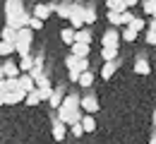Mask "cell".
Segmentation results:
<instances>
[{
  "label": "cell",
  "instance_id": "38",
  "mask_svg": "<svg viewBox=\"0 0 156 144\" xmlns=\"http://www.w3.org/2000/svg\"><path fill=\"white\" fill-rule=\"evenodd\" d=\"M0 31H2V29H0Z\"/></svg>",
  "mask_w": 156,
  "mask_h": 144
},
{
  "label": "cell",
  "instance_id": "28",
  "mask_svg": "<svg viewBox=\"0 0 156 144\" xmlns=\"http://www.w3.org/2000/svg\"><path fill=\"white\" fill-rule=\"evenodd\" d=\"M144 12L147 15H151V17H156V0H144Z\"/></svg>",
  "mask_w": 156,
  "mask_h": 144
},
{
  "label": "cell",
  "instance_id": "14",
  "mask_svg": "<svg viewBox=\"0 0 156 144\" xmlns=\"http://www.w3.org/2000/svg\"><path fill=\"white\" fill-rule=\"evenodd\" d=\"M65 135H67V125H62L60 120H55V123H53V139H55V142H62Z\"/></svg>",
  "mask_w": 156,
  "mask_h": 144
},
{
  "label": "cell",
  "instance_id": "31",
  "mask_svg": "<svg viewBox=\"0 0 156 144\" xmlns=\"http://www.w3.org/2000/svg\"><path fill=\"white\" fill-rule=\"evenodd\" d=\"M29 29L39 31V29H43V22H41V19H36V17H31V22H29Z\"/></svg>",
  "mask_w": 156,
  "mask_h": 144
},
{
  "label": "cell",
  "instance_id": "32",
  "mask_svg": "<svg viewBox=\"0 0 156 144\" xmlns=\"http://www.w3.org/2000/svg\"><path fill=\"white\" fill-rule=\"evenodd\" d=\"M70 132H72L75 137H82V132H84V127H82V123H79V125H72V127H70Z\"/></svg>",
  "mask_w": 156,
  "mask_h": 144
},
{
  "label": "cell",
  "instance_id": "4",
  "mask_svg": "<svg viewBox=\"0 0 156 144\" xmlns=\"http://www.w3.org/2000/svg\"><path fill=\"white\" fill-rule=\"evenodd\" d=\"M70 22H72V29L75 31H82L84 29V7L82 5H72V17H70Z\"/></svg>",
  "mask_w": 156,
  "mask_h": 144
},
{
  "label": "cell",
  "instance_id": "36",
  "mask_svg": "<svg viewBox=\"0 0 156 144\" xmlns=\"http://www.w3.org/2000/svg\"><path fill=\"white\" fill-rule=\"evenodd\" d=\"M151 123H154V125H156V111H154V115H151Z\"/></svg>",
  "mask_w": 156,
  "mask_h": 144
},
{
  "label": "cell",
  "instance_id": "25",
  "mask_svg": "<svg viewBox=\"0 0 156 144\" xmlns=\"http://www.w3.org/2000/svg\"><path fill=\"white\" fill-rule=\"evenodd\" d=\"M94 84V72H84L82 77H79V86H84V89H89Z\"/></svg>",
  "mask_w": 156,
  "mask_h": 144
},
{
  "label": "cell",
  "instance_id": "5",
  "mask_svg": "<svg viewBox=\"0 0 156 144\" xmlns=\"http://www.w3.org/2000/svg\"><path fill=\"white\" fill-rule=\"evenodd\" d=\"M82 111H87V115H94L98 111V99L94 94H87V96H82Z\"/></svg>",
  "mask_w": 156,
  "mask_h": 144
},
{
  "label": "cell",
  "instance_id": "29",
  "mask_svg": "<svg viewBox=\"0 0 156 144\" xmlns=\"http://www.w3.org/2000/svg\"><path fill=\"white\" fill-rule=\"evenodd\" d=\"M130 29H135L137 34H139L142 29H147V22L142 19V17H135V19H132V24H130Z\"/></svg>",
  "mask_w": 156,
  "mask_h": 144
},
{
  "label": "cell",
  "instance_id": "34",
  "mask_svg": "<svg viewBox=\"0 0 156 144\" xmlns=\"http://www.w3.org/2000/svg\"><path fill=\"white\" fill-rule=\"evenodd\" d=\"M2 79H5V67L0 65V82H2Z\"/></svg>",
  "mask_w": 156,
  "mask_h": 144
},
{
  "label": "cell",
  "instance_id": "26",
  "mask_svg": "<svg viewBox=\"0 0 156 144\" xmlns=\"http://www.w3.org/2000/svg\"><path fill=\"white\" fill-rule=\"evenodd\" d=\"M27 106H39L41 103V94H39V89H36V91H31V94H29V96H27Z\"/></svg>",
  "mask_w": 156,
  "mask_h": 144
},
{
  "label": "cell",
  "instance_id": "12",
  "mask_svg": "<svg viewBox=\"0 0 156 144\" xmlns=\"http://www.w3.org/2000/svg\"><path fill=\"white\" fill-rule=\"evenodd\" d=\"M65 96H67V94H65V91H62V86H55V91H53V96H51V108H55V111H58L60 106H62V101H65Z\"/></svg>",
  "mask_w": 156,
  "mask_h": 144
},
{
  "label": "cell",
  "instance_id": "17",
  "mask_svg": "<svg viewBox=\"0 0 156 144\" xmlns=\"http://www.w3.org/2000/svg\"><path fill=\"white\" fill-rule=\"evenodd\" d=\"M115 70H118V60L115 62H106V65L101 67V79H111V77L115 75Z\"/></svg>",
  "mask_w": 156,
  "mask_h": 144
},
{
  "label": "cell",
  "instance_id": "13",
  "mask_svg": "<svg viewBox=\"0 0 156 144\" xmlns=\"http://www.w3.org/2000/svg\"><path fill=\"white\" fill-rule=\"evenodd\" d=\"M17 29H12V26H2V31H0V39L5 43H17Z\"/></svg>",
  "mask_w": 156,
  "mask_h": 144
},
{
  "label": "cell",
  "instance_id": "3",
  "mask_svg": "<svg viewBox=\"0 0 156 144\" xmlns=\"http://www.w3.org/2000/svg\"><path fill=\"white\" fill-rule=\"evenodd\" d=\"M120 31L118 29H108L103 36H101V48H118L120 46Z\"/></svg>",
  "mask_w": 156,
  "mask_h": 144
},
{
  "label": "cell",
  "instance_id": "2",
  "mask_svg": "<svg viewBox=\"0 0 156 144\" xmlns=\"http://www.w3.org/2000/svg\"><path fill=\"white\" fill-rule=\"evenodd\" d=\"M31 43H34V29H29V26H24L20 29V34H17V55L24 58V55H31Z\"/></svg>",
  "mask_w": 156,
  "mask_h": 144
},
{
  "label": "cell",
  "instance_id": "30",
  "mask_svg": "<svg viewBox=\"0 0 156 144\" xmlns=\"http://www.w3.org/2000/svg\"><path fill=\"white\" fill-rule=\"evenodd\" d=\"M144 41L149 43V46H156V31H151V29H147V36H144Z\"/></svg>",
  "mask_w": 156,
  "mask_h": 144
},
{
  "label": "cell",
  "instance_id": "7",
  "mask_svg": "<svg viewBox=\"0 0 156 144\" xmlns=\"http://www.w3.org/2000/svg\"><path fill=\"white\" fill-rule=\"evenodd\" d=\"M5 79H20L22 77V70H20V65L17 62H12V60H5Z\"/></svg>",
  "mask_w": 156,
  "mask_h": 144
},
{
  "label": "cell",
  "instance_id": "11",
  "mask_svg": "<svg viewBox=\"0 0 156 144\" xmlns=\"http://www.w3.org/2000/svg\"><path fill=\"white\" fill-rule=\"evenodd\" d=\"M60 39H62V43H67V46L72 48V46L77 43V31H75L72 26H67V29H62V31H60Z\"/></svg>",
  "mask_w": 156,
  "mask_h": 144
},
{
  "label": "cell",
  "instance_id": "20",
  "mask_svg": "<svg viewBox=\"0 0 156 144\" xmlns=\"http://www.w3.org/2000/svg\"><path fill=\"white\" fill-rule=\"evenodd\" d=\"M12 53H17V46L2 41V46H0V58H7V55H12Z\"/></svg>",
  "mask_w": 156,
  "mask_h": 144
},
{
  "label": "cell",
  "instance_id": "8",
  "mask_svg": "<svg viewBox=\"0 0 156 144\" xmlns=\"http://www.w3.org/2000/svg\"><path fill=\"white\" fill-rule=\"evenodd\" d=\"M20 86H22L24 94H31V91L39 89V86H36V79H34L31 75H22V77H20Z\"/></svg>",
  "mask_w": 156,
  "mask_h": 144
},
{
  "label": "cell",
  "instance_id": "23",
  "mask_svg": "<svg viewBox=\"0 0 156 144\" xmlns=\"http://www.w3.org/2000/svg\"><path fill=\"white\" fill-rule=\"evenodd\" d=\"M84 22H87V24H94V22H96V7H91V5L84 7Z\"/></svg>",
  "mask_w": 156,
  "mask_h": 144
},
{
  "label": "cell",
  "instance_id": "27",
  "mask_svg": "<svg viewBox=\"0 0 156 144\" xmlns=\"http://www.w3.org/2000/svg\"><path fill=\"white\" fill-rule=\"evenodd\" d=\"M106 17H108V22H111L113 26H122V15H120V12H108Z\"/></svg>",
  "mask_w": 156,
  "mask_h": 144
},
{
  "label": "cell",
  "instance_id": "16",
  "mask_svg": "<svg viewBox=\"0 0 156 144\" xmlns=\"http://www.w3.org/2000/svg\"><path fill=\"white\" fill-rule=\"evenodd\" d=\"M135 72H137V75H142V77H147V75L151 72V65L144 60V58H137V62H135Z\"/></svg>",
  "mask_w": 156,
  "mask_h": 144
},
{
  "label": "cell",
  "instance_id": "24",
  "mask_svg": "<svg viewBox=\"0 0 156 144\" xmlns=\"http://www.w3.org/2000/svg\"><path fill=\"white\" fill-rule=\"evenodd\" d=\"M120 36H122V41H127V43H132L137 39V31L135 29H130V26H125L122 31H120Z\"/></svg>",
  "mask_w": 156,
  "mask_h": 144
},
{
  "label": "cell",
  "instance_id": "22",
  "mask_svg": "<svg viewBox=\"0 0 156 144\" xmlns=\"http://www.w3.org/2000/svg\"><path fill=\"white\" fill-rule=\"evenodd\" d=\"M77 43H87V46H91V31H89V29L77 31Z\"/></svg>",
  "mask_w": 156,
  "mask_h": 144
},
{
  "label": "cell",
  "instance_id": "10",
  "mask_svg": "<svg viewBox=\"0 0 156 144\" xmlns=\"http://www.w3.org/2000/svg\"><path fill=\"white\" fill-rule=\"evenodd\" d=\"M106 7H108V12H120V15L130 10L125 0H106Z\"/></svg>",
  "mask_w": 156,
  "mask_h": 144
},
{
  "label": "cell",
  "instance_id": "19",
  "mask_svg": "<svg viewBox=\"0 0 156 144\" xmlns=\"http://www.w3.org/2000/svg\"><path fill=\"white\" fill-rule=\"evenodd\" d=\"M101 58L106 62H115L118 60V48H101Z\"/></svg>",
  "mask_w": 156,
  "mask_h": 144
},
{
  "label": "cell",
  "instance_id": "21",
  "mask_svg": "<svg viewBox=\"0 0 156 144\" xmlns=\"http://www.w3.org/2000/svg\"><path fill=\"white\" fill-rule=\"evenodd\" d=\"M82 127H84V132H94V130H96V120H94V115H84Z\"/></svg>",
  "mask_w": 156,
  "mask_h": 144
},
{
  "label": "cell",
  "instance_id": "37",
  "mask_svg": "<svg viewBox=\"0 0 156 144\" xmlns=\"http://www.w3.org/2000/svg\"><path fill=\"white\" fill-rule=\"evenodd\" d=\"M0 46H2V39H0Z\"/></svg>",
  "mask_w": 156,
  "mask_h": 144
},
{
  "label": "cell",
  "instance_id": "15",
  "mask_svg": "<svg viewBox=\"0 0 156 144\" xmlns=\"http://www.w3.org/2000/svg\"><path fill=\"white\" fill-rule=\"evenodd\" d=\"M89 51H91V46H87V43H75L70 48V53L77 55V58H89Z\"/></svg>",
  "mask_w": 156,
  "mask_h": 144
},
{
  "label": "cell",
  "instance_id": "1",
  "mask_svg": "<svg viewBox=\"0 0 156 144\" xmlns=\"http://www.w3.org/2000/svg\"><path fill=\"white\" fill-rule=\"evenodd\" d=\"M31 17L34 15H27L22 0H5V26H12L20 31L24 26H29Z\"/></svg>",
  "mask_w": 156,
  "mask_h": 144
},
{
  "label": "cell",
  "instance_id": "18",
  "mask_svg": "<svg viewBox=\"0 0 156 144\" xmlns=\"http://www.w3.org/2000/svg\"><path fill=\"white\" fill-rule=\"evenodd\" d=\"M55 7V15L60 19H70L72 17V5H53Z\"/></svg>",
  "mask_w": 156,
  "mask_h": 144
},
{
  "label": "cell",
  "instance_id": "9",
  "mask_svg": "<svg viewBox=\"0 0 156 144\" xmlns=\"http://www.w3.org/2000/svg\"><path fill=\"white\" fill-rule=\"evenodd\" d=\"M62 108H67V111H82V99L75 96V94H67L65 101H62Z\"/></svg>",
  "mask_w": 156,
  "mask_h": 144
},
{
  "label": "cell",
  "instance_id": "33",
  "mask_svg": "<svg viewBox=\"0 0 156 144\" xmlns=\"http://www.w3.org/2000/svg\"><path fill=\"white\" fill-rule=\"evenodd\" d=\"M149 29H151V31H156V17H151V22H149Z\"/></svg>",
  "mask_w": 156,
  "mask_h": 144
},
{
  "label": "cell",
  "instance_id": "6",
  "mask_svg": "<svg viewBox=\"0 0 156 144\" xmlns=\"http://www.w3.org/2000/svg\"><path fill=\"white\" fill-rule=\"evenodd\" d=\"M53 12H55V7H53V5H43V2H39V5L34 7V17L41 19V22H46Z\"/></svg>",
  "mask_w": 156,
  "mask_h": 144
},
{
  "label": "cell",
  "instance_id": "35",
  "mask_svg": "<svg viewBox=\"0 0 156 144\" xmlns=\"http://www.w3.org/2000/svg\"><path fill=\"white\" fill-rule=\"evenodd\" d=\"M149 144H156V135H154V137H151V139H149Z\"/></svg>",
  "mask_w": 156,
  "mask_h": 144
}]
</instances>
